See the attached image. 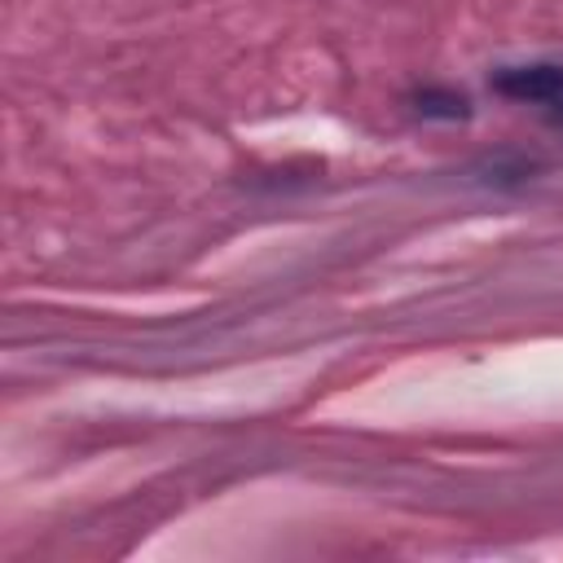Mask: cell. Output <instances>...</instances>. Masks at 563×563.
I'll return each mask as SVG.
<instances>
[{"label": "cell", "mask_w": 563, "mask_h": 563, "mask_svg": "<svg viewBox=\"0 0 563 563\" xmlns=\"http://www.w3.org/2000/svg\"><path fill=\"white\" fill-rule=\"evenodd\" d=\"M462 106H466L462 97H440V92H422V97H418V110H422V114H449V119H457Z\"/></svg>", "instance_id": "2"}, {"label": "cell", "mask_w": 563, "mask_h": 563, "mask_svg": "<svg viewBox=\"0 0 563 563\" xmlns=\"http://www.w3.org/2000/svg\"><path fill=\"white\" fill-rule=\"evenodd\" d=\"M493 88L510 101H528V106H541L550 119L563 123V66H506L493 75Z\"/></svg>", "instance_id": "1"}]
</instances>
